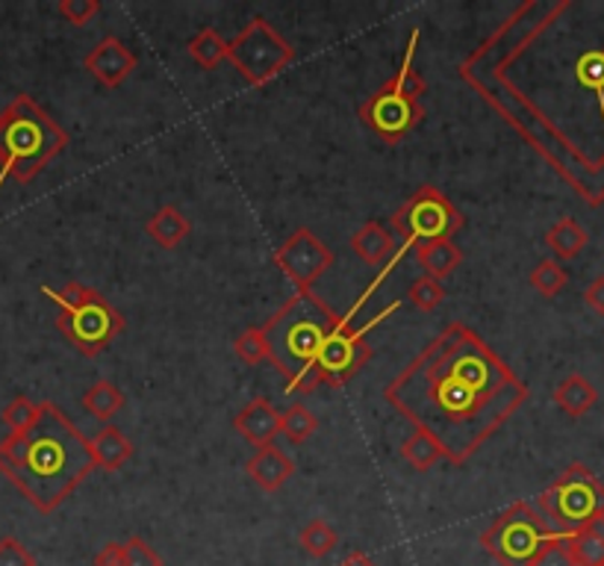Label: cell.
<instances>
[{
  "instance_id": "cell-1",
  "label": "cell",
  "mask_w": 604,
  "mask_h": 566,
  "mask_svg": "<svg viewBox=\"0 0 604 566\" xmlns=\"http://www.w3.org/2000/svg\"><path fill=\"white\" fill-rule=\"evenodd\" d=\"M442 457L463 466L528 402L522 377L463 322H449L383 390Z\"/></svg>"
},
{
  "instance_id": "cell-2",
  "label": "cell",
  "mask_w": 604,
  "mask_h": 566,
  "mask_svg": "<svg viewBox=\"0 0 604 566\" xmlns=\"http://www.w3.org/2000/svg\"><path fill=\"white\" fill-rule=\"evenodd\" d=\"M92 469L89 439L53 402H42L33 428L0 439V475L39 514H53Z\"/></svg>"
},
{
  "instance_id": "cell-3",
  "label": "cell",
  "mask_w": 604,
  "mask_h": 566,
  "mask_svg": "<svg viewBox=\"0 0 604 566\" xmlns=\"http://www.w3.org/2000/svg\"><path fill=\"white\" fill-rule=\"evenodd\" d=\"M339 313L313 290L295 292L263 325L268 363L286 377L289 393H313L319 384V357L337 331Z\"/></svg>"
},
{
  "instance_id": "cell-4",
  "label": "cell",
  "mask_w": 604,
  "mask_h": 566,
  "mask_svg": "<svg viewBox=\"0 0 604 566\" xmlns=\"http://www.w3.org/2000/svg\"><path fill=\"white\" fill-rule=\"evenodd\" d=\"M65 148L69 133L30 94H16L0 110V189L7 181L33 183Z\"/></svg>"
},
{
  "instance_id": "cell-5",
  "label": "cell",
  "mask_w": 604,
  "mask_h": 566,
  "mask_svg": "<svg viewBox=\"0 0 604 566\" xmlns=\"http://www.w3.org/2000/svg\"><path fill=\"white\" fill-rule=\"evenodd\" d=\"M419 39H422V33L413 30L410 39H407L405 57L398 62L396 74L360 103V121L375 133V137L383 139L387 145H398V142L410 137L424 119L422 107L424 80L422 74H419V69H416Z\"/></svg>"
},
{
  "instance_id": "cell-6",
  "label": "cell",
  "mask_w": 604,
  "mask_h": 566,
  "mask_svg": "<svg viewBox=\"0 0 604 566\" xmlns=\"http://www.w3.org/2000/svg\"><path fill=\"white\" fill-rule=\"evenodd\" d=\"M42 295L60 307L57 327L62 336L86 357H98L124 331V316L86 283L71 281L62 290L42 286Z\"/></svg>"
},
{
  "instance_id": "cell-7",
  "label": "cell",
  "mask_w": 604,
  "mask_h": 566,
  "mask_svg": "<svg viewBox=\"0 0 604 566\" xmlns=\"http://www.w3.org/2000/svg\"><path fill=\"white\" fill-rule=\"evenodd\" d=\"M557 537L561 534L545 523L534 505L513 502L481 534V549L499 560V566H534L540 552Z\"/></svg>"
},
{
  "instance_id": "cell-8",
  "label": "cell",
  "mask_w": 604,
  "mask_h": 566,
  "mask_svg": "<svg viewBox=\"0 0 604 566\" xmlns=\"http://www.w3.org/2000/svg\"><path fill=\"white\" fill-rule=\"evenodd\" d=\"M540 514L557 534H575L604 516V484L587 469L572 464L540 493Z\"/></svg>"
},
{
  "instance_id": "cell-9",
  "label": "cell",
  "mask_w": 604,
  "mask_h": 566,
  "mask_svg": "<svg viewBox=\"0 0 604 566\" xmlns=\"http://www.w3.org/2000/svg\"><path fill=\"white\" fill-rule=\"evenodd\" d=\"M460 228H463V213L437 186H419L389 215V231L405 254L410 249H422L428 242L451 240Z\"/></svg>"
},
{
  "instance_id": "cell-10",
  "label": "cell",
  "mask_w": 604,
  "mask_h": 566,
  "mask_svg": "<svg viewBox=\"0 0 604 566\" xmlns=\"http://www.w3.org/2000/svg\"><path fill=\"white\" fill-rule=\"evenodd\" d=\"M298 53L275 27L263 16H254L248 24L236 33L234 42H227V62L239 71L250 87H266L277 74H284Z\"/></svg>"
},
{
  "instance_id": "cell-11",
  "label": "cell",
  "mask_w": 604,
  "mask_h": 566,
  "mask_svg": "<svg viewBox=\"0 0 604 566\" xmlns=\"http://www.w3.org/2000/svg\"><path fill=\"white\" fill-rule=\"evenodd\" d=\"M334 263H337V254H334L310 228L295 231L293 236L275 251V266L298 286V292L313 290V283L319 281Z\"/></svg>"
},
{
  "instance_id": "cell-12",
  "label": "cell",
  "mask_w": 604,
  "mask_h": 566,
  "mask_svg": "<svg viewBox=\"0 0 604 566\" xmlns=\"http://www.w3.org/2000/svg\"><path fill=\"white\" fill-rule=\"evenodd\" d=\"M136 62H139L136 53L130 51L127 44L121 42V39H115V36H106V39H101V42L83 57V69H86L98 83H104L106 89H115L136 71Z\"/></svg>"
},
{
  "instance_id": "cell-13",
  "label": "cell",
  "mask_w": 604,
  "mask_h": 566,
  "mask_svg": "<svg viewBox=\"0 0 604 566\" xmlns=\"http://www.w3.org/2000/svg\"><path fill=\"white\" fill-rule=\"evenodd\" d=\"M351 249L371 269H396L398 260L405 257L392 231L380 222H366L362 228H357V233L351 236Z\"/></svg>"
},
{
  "instance_id": "cell-14",
  "label": "cell",
  "mask_w": 604,
  "mask_h": 566,
  "mask_svg": "<svg viewBox=\"0 0 604 566\" xmlns=\"http://www.w3.org/2000/svg\"><path fill=\"white\" fill-rule=\"evenodd\" d=\"M234 428L239 437H245L254 448L272 446L280 434V413L268 398H254L234 416Z\"/></svg>"
},
{
  "instance_id": "cell-15",
  "label": "cell",
  "mask_w": 604,
  "mask_h": 566,
  "mask_svg": "<svg viewBox=\"0 0 604 566\" xmlns=\"http://www.w3.org/2000/svg\"><path fill=\"white\" fill-rule=\"evenodd\" d=\"M293 475H295L293 457L286 455L284 448H277L275 443L257 448L254 457L248 461V478L254 481L263 493H277Z\"/></svg>"
},
{
  "instance_id": "cell-16",
  "label": "cell",
  "mask_w": 604,
  "mask_h": 566,
  "mask_svg": "<svg viewBox=\"0 0 604 566\" xmlns=\"http://www.w3.org/2000/svg\"><path fill=\"white\" fill-rule=\"evenodd\" d=\"M89 448H92L95 469L119 472L121 466L133 457V443H130V439L124 437V431L115 428V425H104V428L98 431L95 437L89 439Z\"/></svg>"
},
{
  "instance_id": "cell-17",
  "label": "cell",
  "mask_w": 604,
  "mask_h": 566,
  "mask_svg": "<svg viewBox=\"0 0 604 566\" xmlns=\"http://www.w3.org/2000/svg\"><path fill=\"white\" fill-rule=\"evenodd\" d=\"M145 231L147 236L154 240V245H160V249L172 251L177 249L186 236L192 233V224L190 219L177 210L174 204H163L160 210H156L151 219L145 222Z\"/></svg>"
},
{
  "instance_id": "cell-18",
  "label": "cell",
  "mask_w": 604,
  "mask_h": 566,
  "mask_svg": "<svg viewBox=\"0 0 604 566\" xmlns=\"http://www.w3.org/2000/svg\"><path fill=\"white\" fill-rule=\"evenodd\" d=\"M596 402H598L596 386L590 384L584 375L563 377L561 384L554 386V404H557L566 416H572V420H581L584 413H590L596 407Z\"/></svg>"
},
{
  "instance_id": "cell-19",
  "label": "cell",
  "mask_w": 604,
  "mask_h": 566,
  "mask_svg": "<svg viewBox=\"0 0 604 566\" xmlns=\"http://www.w3.org/2000/svg\"><path fill=\"white\" fill-rule=\"evenodd\" d=\"M416 260H419V266H422L428 275L442 281V277H449L451 272L463 263V251H460L451 240L428 242L422 249H416Z\"/></svg>"
},
{
  "instance_id": "cell-20",
  "label": "cell",
  "mask_w": 604,
  "mask_h": 566,
  "mask_svg": "<svg viewBox=\"0 0 604 566\" xmlns=\"http://www.w3.org/2000/svg\"><path fill=\"white\" fill-rule=\"evenodd\" d=\"M570 555L575 566H604V516L587 528L570 534Z\"/></svg>"
},
{
  "instance_id": "cell-21",
  "label": "cell",
  "mask_w": 604,
  "mask_h": 566,
  "mask_svg": "<svg viewBox=\"0 0 604 566\" xmlns=\"http://www.w3.org/2000/svg\"><path fill=\"white\" fill-rule=\"evenodd\" d=\"M587 240H590L587 231H584L572 215H563L561 222H554L552 228H549V233H545V245H549L561 260L579 257L581 251H584V245H587Z\"/></svg>"
},
{
  "instance_id": "cell-22",
  "label": "cell",
  "mask_w": 604,
  "mask_h": 566,
  "mask_svg": "<svg viewBox=\"0 0 604 566\" xmlns=\"http://www.w3.org/2000/svg\"><path fill=\"white\" fill-rule=\"evenodd\" d=\"M124 404H127V398H124V393H121L113 381H98V384H92L83 393V407H86V413H92L101 422L113 420Z\"/></svg>"
},
{
  "instance_id": "cell-23",
  "label": "cell",
  "mask_w": 604,
  "mask_h": 566,
  "mask_svg": "<svg viewBox=\"0 0 604 566\" xmlns=\"http://www.w3.org/2000/svg\"><path fill=\"white\" fill-rule=\"evenodd\" d=\"M186 51H190V57L195 62H198L201 69H218L222 62H227V42L222 39V33L218 30H213V27H204L201 33H195L190 39V44H186Z\"/></svg>"
},
{
  "instance_id": "cell-24",
  "label": "cell",
  "mask_w": 604,
  "mask_h": 566,
  "mask_svg": "<svg viewBox=\"0 0 604 566\" xmlns=\"http://www.w3.org/2000/svg\"><path fill=\"white\" fill-rule=\"evenodd\" d=\"M401 457H405L407 464L413 466L416 472H431L433 466L442 461V448L431 434L413 428V434L401 443Z\"/></svg>"
},
{
  "instance_id": "cell-25",
  "label": "cell",
  "mask_w": 604,
  "mask_h": 566,
  "mask_svg": "<svg viewBox=\"0 0 604 566\" xmlns=\"http://www.w3.org/2000/svg\"><path fill=\"white\" fill-rule=\"evenodd\" d=\"M316 428H319V420L307 404H293L289 411L280 413V434L293 439L295 446L307 443L316 434Z\"/></svg>"
},
{
  "instance_id": "cell-26",
  "label": "cell",
  "mask_w": 604,
  "mask_h": 566,
  "mask_svg": "<svg viewBox=\"0 0 604 566\" xmlns=\"http://www.w3.org/2000/svg\"><path fill=\"white\" fill-rule=\"evenodd\" d=\"M298 543H301V549L307 552V555H313V558H325V555H330V552L337 549L339 537L325 519H310V523L298 532Z\"/></svg>"
},
{
  "instance_id": "cell-27",
  "label": "cell",
  "mask_w": 604,
  "mask_h": 566,
  "mask_svg": "<svg viewBox=\"0 0 604 566\" xmlns=\"http://www.w3.org/2000/svg\"><path fill=\"white\" fill-rule=\"evenodd\" d=\"M39 411H42V402H33V398H27V395H16V398L3 407L0 420H3V425L9 428V434H24V431H30L35 425Z\"/></svg>"
},
{
  "instance_id": "cell-28",
  "label": "cell",
  "mask_w": 604,
  "mask_h": 566,
  "mask_svg": "<svg viewBox=\"0 0 604 566\" xmlns=\"http://www.w3.org/2000/svg\"><path fill=\"white\" fill-rule=\"evenodd\" d=\"M407 301H410L416 310H422V313H433V310L446 301V286H442V281H437V277L419 275L410 283V290H407Z\"/></svg>"
},
{
  "instance_id": "cell-29",
  "label": "cell",
  "mask_w": 604,
  "mask_h": 566,
  "mask_svg": "<svg viewBox=\"0 0 604 566\" xmlns=\"http://www.w3.org/2000/svg\"><path fill=\"white\" fill-rule=\"evenodd\" d=\"M566 281H570V275H566V269H563L557 260H543V263H536L534 272H531V286H534L540 295H545V299L561 295Z\"/></svg>"
},
{
  "instance_id": "cell-30",
  "label": "cell",
  "mask_w": 604,
  "mask_h": 566,
  "mask_svg": "<svg viewBox=\"0 0 604 566\" xmlns=\"http://www.w3.org/2000/svg\"><path fill=\"white\" fill-rule=\"evenodd\" d=\"M234 354L245 366H259L268 361V345L263 336V327H248L234 340Z\"/></svg>"
},
{
  "instance_id": "cell-31",
  "label": "cell",
  "mask_w": 604,
  "mask_h": 566,
  "mask_svg": "<svg viewBox=\"0 0 604 566\" xmlns=\"http://www.w3.org/2000/svg\"><path fill=\"white\" fill-rule=\"evenodd\" d=\"M124 566H165L163 555L142 537H130L124 543Z\"/></svg>"
},
{
  "instance_id": "cell-32",
  "label": "cell",
  "mask_w": 604,
  "mask_h": 566,
  "mask_svg": "<svg viewBox=\"0 0 604 566\" xmlns=\"http://www.w3.org/2000/svg\"><path fill=\"white\" fill-rule=\"evenodd\" d=\"M60 16L74 27H86L101 12V0H60Z\"/></svg>"
},
{
  "instance_id": "cell-33",
  "label": "cell",
  "mask_w": 604,
  "mask_h": 566,
  "mask_svg": "<svg viewBox=\"0 0 604 566\" xmlns=\"http://www.w3.org/2000/svg\"><path fill=\"white\" fill-rule=\"evenodd\" d=\"M0 566H35V558L18 537H0Z\"/></svg>"
},
{
  "instance_id": "cell-34",
  "label": "cell",
  "mask_w": 604,
  "mask_h": 566,
  "mask_svg": "<svg viewBox=\"0 0 604 566\" xmlns=\"http://www.w3.org/2000/svg\"><path fill=\"white\" fill-rule=\"evenodd\" d=\"M534 566H575L570 555V543H566V534H561L557 540H552L540 552V558L534 560Z\"/></svg>"
},
{
  "instance_id": "cell-35",
  "label": "cell",
  "mask_w": 604,
  "mask_h": 566,
  "mask_svg": "<svg viewBox=\"0 0 604 566\" xmlns=\"http://www.w3.org/2000/svg\"><path fill=\"white\" fill-rule=\"evenodd\" d=\"M584 304H587L596 316H604V275H598L596 281L590 283L587 292H584Z\"/></svg>"
},
{
  "instance_id": "cell-36",
  "label": "cell",
  "mask_w": 604,
  "mask_h": 566,
  "mask_svg": "<svg viewBox=\"0 0 604 566\" xmlns=\"http://www.w3.org/2000/svg\"><path fill=\"white\" fill-rule=\"evenodd\" d=\"M95 566H124V543H106L95 555Z\"/></svg>"
},
{
  "instance_id": "cell-37",
  "label": "cell",
  "mask_w": 604,
  "mask_h": 566,
  "mask_svg": "<svg viewBox=\"0 0 604 566\" xmlns=\"http://www.w3.org/2000/svg\"><path fill=\"white\" fill-rule=\"evenodd\" d=\"M337 566H378V564H375V560H371L369 555H362V552H355V555H348V558L342 560V564H337Z\"/></svg>"
}]
</instances>
